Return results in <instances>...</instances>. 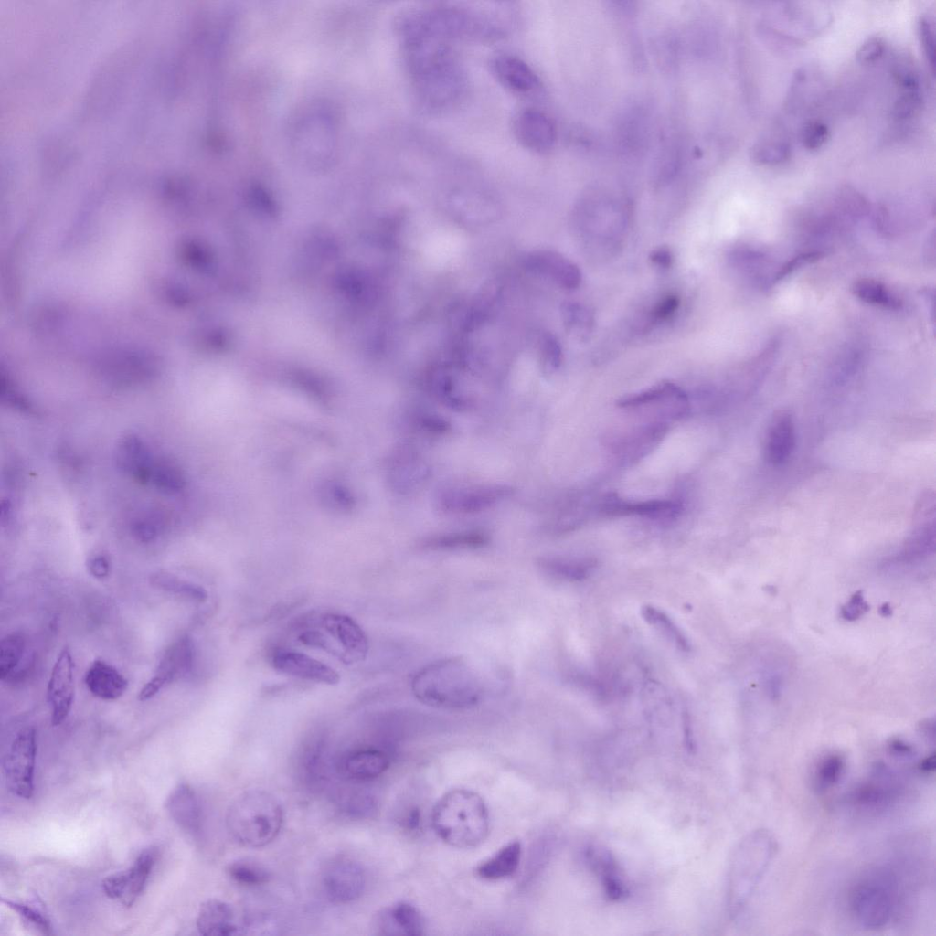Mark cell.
<instances>
[{
    "instance_id": "cell-9",
    "label": "cell",
    "mask_w": 936,
    "mask_h": 936,
    "mask_svg": "<svg viewBox=\"0 0 936 936\" xmlns=\"http://www.w3.org/2000/svg\"><path fill=\"white\" fill-rule=\"evenodd\" d=\"M36 754V730L27 727L16 734L4 760L6 784L20 798L33 796Z\"/></svg>"
},
{
    "instance_id": "cell-51",
    "label": "cell",
    "mask_w": 936,
    "mask_h": 936,
    "mask_svg": "<svg viewBox=\"0 0 936 936\" xmlns=\"http://www.w3.org/2000/svg\"><path fill=\"white\" fill-rule=\"evenodd\" d=\"M917 33L927 63L934 74L935 40L931 21L926 16H920L917 22Z\"/></svg>"
},
{
    "instance_id": "cell-40",
    "label": "cell",
    "mask_w": 936,
    "mask_h": 936,
    "mask_svg": "<svg viewBox=\"0 0 936 936\" xmlns=\"http://www.w3.org/2000/svg\"><path fill=\"white\" fill-rule=\"evenodd\" d=\"M791 156L790 144L782 140H763L755 144L750 151L751 160L759 165L773 166L787 162Z\"/></svg>"
},
{
    "instance_id": "cell-11",
    "label": "cell",
    "mask_w": 936,
    "mask_h": 936,
    "mask_svg": "<svg viewBox=\"0 0 936 936\" xmlns=\"http://www.w3.org/2000/svg\"><path fill=\"white\" fill-rule=\"evenodd\" d=\"M156 857L154 848L144 850L129 868L104 878V893L125 907L133 906L145 887Z\"/></svg>"
},
{
    "instance_id": "cell-24",
    "label": "cell",
    "mask_w": 936,
    "mask_h": 936,
    "mask_svg": "<svg viewBox=\"0 0 936 936\" xmlns=\"http://www.w3.org/2000/svg\"><path fill=\"white\" fill-rule=\"evenodd\" d=\"M601 511L615 516H639L650 519L668 520L678 516L681 505L668 500L627 502L610 495L601 503Z\"/></svg>"
},
{
    "instance_id": "cell-30",
    "label": "cell",
    "mask_w": 936,
    "mask_h": 936,
    "mask_svg": "<svg viewBox=\"0 0 936 936\" xmlns=\"http://www.w3.org/2000/svg\"><path fill=\"white\" fill-rule=\"evenodd\" d=\"M378 928L385 934L420 936L424 933L420 912L408 902H399L383 910L378 918Z\"/></svg>"
},
{
    "instance_id": "cell-27",
    "label": "cell",
    "mask_w": 936,
    "mask_h": 936,
    "mask_svg": "<svg viewBox=\"0 0 936 936\" xmlns=\"http://www.w3.org/2000/svg\"><path fill=\"white\" fill-rule=\"evenodd\" d=\"M795 426L792 415L781 412L772 420L765 443V459L772 465L788 461L795 448Z\"/></svg>"
},
{
    "instance_id": "cell-62",
    "label": "cell",
    "mask_w": 936,
    "mask_h": 936,
    "mask_svg": "<svg viewBox=\"0 0 936 936\" xmlns=\"http://www.w3.org/2000/svg\"><path fill=\"white\" fill-rule=\"evenodd\" d=\"M420 820V812L417 809H414L413 811H411L409 814V815H408V817L406 819L408 827H410L411 829L417 828L419 826Z\"/></svg>"
},
{
    "instance_id": "cell-28",
    "label": "cell",
    "mask_w": 936,
    "mask_h": 936,
    "mask_svg": "<svg viewBox=\"0 0 936 936\" xmlns=\"http://www.w3.org/2000/svg\"><path fill=\"white\" fill-rule=\"evenodd\" d=\"M84 681L89 691L102 700L121 697L128 687V680L113 665L96 659L85 673Z\"/></svg>"
},
{
    "instance_id": "cell-1",
    "label": "cell",
    "mask_w": 936,
    "mask_h": 936,
    "mask_svg": "<svg viewBox=\"0 0 936 936\" xmlns=\"http://www.w3.org/2000/svg\"><path fill=\"white\" fill-rule=\"evenodd\" d=\"M404 44L407 73L418 106L430 113L457 106L465 96L467 79L449 43L421 38Z\"/></svg>"
},
{
    "instance_id": "cell-34",
    "label": "cell",
    "mask_w": 936,
    "mask_h": 936,
    "mask_svg": "<svg viewBox=\"0 0 936 936\" xmlns=\"http://www.w3.org/2000/svg\"><path fill=\"white\" fill-rule=\"evenodd\" d=\"M489 536L481 530H463L430 536L420 542L422 548L432 550L478 548L489 543Z\"/></svg>"
},
{
    "instance_id": "cell-48",
    "label": "cell",
    "mask_w": 936,
    "mask_h": 936,
    "mask_svg": "<svg viewBox=\"0 0 936 936\" xmlns=\"http://www.w3.org/2000/svg\"><path fill=\"white\" fill-rule=\"evenodd\" d=\"M922 96L919 90H902L896 99L892 115L898 121L909 120L921 110Z\"/></svg>"
},
{
    "instance_id": "cell-19",
    "label": "cell",
    "mask_w": 936,
    "mask_h": 936,
    "mask_svg": "<svg viewBox=\"0 0 936 936\" xmlns=\"http://www.w3.org/2000/svg\"><path fill=\"white\" fill-rule=\"evenodd\" d=\"M272 665L282 674L316 683L336 685L340 681V675L334 668L298 652L277 653L272 658Z\"/></svg>"
},
{
    "instance_id": "cell-7",
    "label": "cell",
    "mask_w": 936,
    "mask_h": 936,
    "mask_svg": "<svg viewBox=\"0 0 936 936\" xmlns=\"http://www.w3.org/2000/svg\"><path fill=\"white\" fill-rule=\"evenodd\" d=\"M892 878L874 873L857 884L851 898V908L856 920L864 927L877 929L890 919L894 905Z\"/></svg>"
},
{
    "instance_id": "cell-44",
    "label": "cell",
    "mask_w": 936,
    "mask_h": 936,
    "mask_svg": "<svg viewBox=\"0 0 936 936\" xmlns=\"http://www.w3.org/2000/svg\"><path fill=\"white\" fill-rule=\"evenodd\" d=\"M891 73L900 91L920 90V74L911 58L905 56L898 58L892 65Z\"/></svg>"
},
{
    "instance_id": "cell-17",
    "label": "cell",
    "mask_w": 936,
    "mask_h": 936,
    "mask_svg": "<svg viewBox=\"0 0 936 936\" xmlns=\"http://www.w3.org/2000/svg\"><path fill=\"white\" fill-rule=\"evenodd\" d=\"M322 625L339 643L347 663L366 658L369 649L368 639L353 618L345 614L328 613L322 618Z\"/></svg>"
},
{
    "instance_id": "cell-4",
    "label": "cell",
    "mask_w": 936,
    "mask_h": 936,
    "mask_svg": "<svg viewBox=\"0 0 936 936\" xmlns=\"http://www.w3.org/2000/svg\"><path fill=\"white\" fill-rule=\"evenodd\" d=\"M431 823L445 843L458 848H470L484 841L490 819L486 804L478 793L453 789L437 802Z\"/></svg>"
},
{
    "instance_id": "cell-42",
    "label": "cell",
    "mask_w": 936,
    "mask_h": 936,
    "mask_svg": "<svg viewBox=\"0 0 936 936\" xmlns=\"http://www.w3.org/2000/svg\"><path fill=\"white\" fill-rule=\"evenodd\" d=\"M824 256L825 250L817 248L807 249L799 252L780 265L776 270L772 271L767 281L766 290L784 280L787 276L793 273L802 266L814 262Z\"/></svg>"
},
{
    "instance_id": "cell-13",
    "label": "cell",
    "mask_w": 936,
    "mask_h": 936,
    "mask_svg": "<svg viewBox=\"0 0 936 936\" xmlns=\"http://www.w3.org/2000/svg\"><path fill=\"white\" fill-rule=\"evenodd\" d=\"M366 885L363 868L354 860L340 857L327 865L323 874V887L327 898L335 903H349L362 895Z\"/></svg>"
},
{
    "instance_id": "cell-18",
    "label": "cell",
    "mask_w": 936,
    "mask_h": 936,
    "mask_svg": "<svg viewBox=\"0 0 936 936\" xmlns=\"http://www.w3.org/2000/svg\"><path fill=\"white\" fill-rule=\"evenodd\" d=\"M662 406L666 415L680 418L686 414L689 405L685 391L671 382L660 383L644 391L622 398L621 408H637L644 405Z\"/></svg>"
},
{
    "instance_id": "cell-37",
    "label": "cell",
    "mask_w": 936,
    "mask_h": 936,
    "mask_svg": "<svg viewBox=\"0 0 936 936\" xmlns=\"http://www.w3.org/2000/svg\"><path fill=\"white\" fill-rule=\"evenodd\" d=\"M26 638L20 633H11L0 643V679L6 680L18 668L26 653Z\"/></svg>"
},
{
    "instance_id": "cell-29",
    "label": "cell",
    "mask_w": 936,
    "mask_h": 936,
    "mask_svg": "<svg viewBox=\"0 0 936 936\" xmlns=\"http://www.w3.org/2000/svg\"><path fill=\"white\" fill-rule=\"evenodd\" d=\"M584 857L590 867L600 877L611 899L619 900L626 898L627 886L623 882L616 861L607 850L590 846L584 850Z\"/></svg>"
},
{
    "instance_id": "cell-31",
    "label": "cell",
    "mask_w": 936,
    "mask_h": 936,
    "mask_svg": "<svg viewBox=\"0 0 936 936\" xmlns=\"http://www.w3.org/2000/svg\"><path fill=\"white\" fill-rule=\"evenodd\" d=\"M730 265L747 275L758 286L764 289L768 278L766 266L770 264L766 251L751 245H739L729 255Z\"/></svg>"
},
{
    "instance_id": "cell-41",
    "label": "cell",
    "mask_w": 936,
    "mask_h": 936,
    "mask_svg": "<svg viewBox=\"0 0 936 936\" xmlns=\"http://www.w3.org/2000/svg\"><path fill=\"white\" fill-rule=\"evenodd\" d=\"M227 872L234 881L247 886L266 884L271 878V875L266 868L257 863L245 859L230 863Z\"/></svg>"
},
{
    "instance_id": "cell-60",
    "label": "cell",
    "mask_w": 936,
    "mask_h": 936,
    "mask_svg": "<svg viewBox=\"0 0 936 936\" xmlns=\"http://www.w3.org/2000/svg\"><path fill=\"white\" fill-rule=\"evenodd\" d=\"M889 748L891 751L898 756L909 757L913 754V749L900 740L892 741Z\"/></svg>"
},
{
    "instance_id": "cell-61",
    "label": "cell",
    "mask_w": 936,
    "mask_h": 936,
    "mask_svg": "<svg viewBox=\"0 0 936 936\" xmlns=\"http://www.w3.org/2000/svg\"><path fill=\"white\" fill-rule=\"evenodd\" d=\"M926 247H927V250H925L926 260L928 261H931L932 264H934V258H935V253H934L935 252L934 233H932L931 237L930 239H928Z\"/></svg>"
},
{
    "instance_id": "cell-22",
    "label": "cell",
    "mask_w": 936,
    "mask_h": 936,
    "mask_svg": "<svg viewBox=\"0 0 936 936\" xmlns=\"http://www.w3.org/2000/svg\"><path fill=\"white\" fill-rule=\"evenodd\" d=\"M388 766L389 759L385 752L377 749H360L345 755L336 769L347 780L365 782L378 777Z\"/></svg>"
},
{
    "instance_id": "cell-32",
    "label": "cell",
    "mask_w": 936,
    "mask_h": 936,
    "mask_svg": "<svg viewBox=\"0 0 936 936\" xmlns=\"http://www.w3.org/2000/svg\"><path fill=\"white\" fill-rule=\"evenodd\" d=\"M521 854L522 847L520 842H510L490 858L481 863L476 868V874L487 880H497L511 877L519 866Z\"/></svg>"
},
{
    "instance_id": "cell-10",
    "label": "cell",
    "mask_w": 936,
    "mask_h": 936,
    "mask_svg": "<svg viewBox=\"0 0 936 936\" xmlns=\"http://www.w3.org/2000/svg\"><path fill=\"white\" fill-rule=\"evenodd\" d=\"M194 654V644L188 636L173 642L161 656L154 675L141 688L138 699L149 700L165 686L186 675L193 666Z\"/></svg>"
},
{
    "instance_id": "cell-47",
    "label": "cell",
    "mask_w": 936,
    "mask_h": 936,
    "mask_svg": "<svg viewBox=\"0 0 936 936\" xmlns=\"http://www.w3.org/2000/svg\"><path fill=\"white\" fill-rule=\"evenodd\" d=\"M562 313L564 323L569 329L585 335L590 331L593 316L585 306L577 303H567Z\"/></svg>"
},
{
    "instance_id": "cell-26",
    "label": "cell",
    "mask_w": 936,
    "mask_h": 936,
    "mask_svg": "<svg viewBox=\"0 0 936 936\" xmlns=\"http://www.w3.org/2000/svg\"><path fill=\"white\" fill-rule=\"evenodd\" d=\"M197 928L200 934L207 936H229L241 933L233 908L219 899L203 902L197 917Z\"/></svg>"
},
{
    "instance_id": "cell-5",
    "label": "cell",
    "mask_w": 936,
    "mask_h": 936,
    "mask_svg": "<svg viewBox=\"0 0 936 936\" xmlns=\"http://www.w3.org/2000/svg\"><path fill=\"white\" fill-rule=\"evenodd\" d=\"M777 848L774 835L767 829L754 830L738 844L728 875L727 908L731 918H736L750 900Z\"/></svg>"
},
{
    "instance_id": "cell-16",
    "label": "cell",
    "mask_w": 936,
    "mask_h": 936,
    "mask_svg": "<svg viewBox=\"0 0 936 936\" xmlns=\"http://www.w3.org/2000/svg\"><path fill=\"white\" fill-rule=\"evenodd\" d=\"M431 469L422 455L410 445H406L394 455L390 465V478L396 491L403 495L416 492L427 482Z\"/></svg>"
},
{
    "instance_id": "cell-58",
    "label": "cell",
    "mask_w": 936,
    "mask_h": 936,
    "mask_svg": "<svg viewBox=\"0 0 936 936\" xmlns=\"http://www.w3.org/2000/svg\"><path fill=\"white\" fill-rule=\"evenodd\" d=\"M87 568L89 572L97 579L106 578L111 572L110 560L102 554H95L90 557L87 561Z\"/></svg>"
},
{
    "instance_id": "cell-8",
    "label": "cell",
    "mask_w": 936,
    "mask_h": 936,
    "mask_svg": "<svg viewBox=\"0 0 936 936\" xmlns=\"http://www.w3.org/2000/svg\"><path fill=\"white\" fill-rule=\"evenodd\" d=\"M515 489L504 484L450 486L436 497L439 508L451 514H474L485 511L509 498Z\"/></svg>"
},
{
    "instance_id": "cell-20",
    "label": "cell",
    "mask_w": 936,
    "mask_h": 936,
    "mask_svg": "<svg viewBox=\"0 0 936 936\" xmlns=\"http://www.w3.org/2000/svg\"><path fill=\"white\" fill-rule=\"evenodd\" d=\"M525 263L528 270L551 279L565 289H575L581 282L579 267L558 252L534 251L526 256Z\"/></svg>"
},
{
    "instance_id": "cell-35",
    "label": "cell",
    "mask_w": 936,
    "mask_h": 936,
    "mask_svg": "<svg viewBox=\"0 0 936 936\" xmlns=\"http://www.w3.org/2000/svg\"><path fill=\"white\" fill-rule=\"evenodd\" d=\"M547 573L568 580H582L589 576L595 562L590 558L545 557L538 560Z\"/></svg>"
},
{
    "instance_id": "cell-39",
    "label": "cell",
    "mask_w": 936,
    "mask_h": 936,
    "mask_svg": "<svg viewBox=\"0 0 936 936\" xmlns=\"http://www.w3.org/2000/svg\"><path fill=\"white\" fill-rule=\"evenodd\" d=\"M149 482L167 494L181 491L185 484L181 470L174 463L163 459L154 460Z\"/></svg>"
},
{
    "instance_id": "cell-2",
    "label": "cell",
    "mask_w": 936,
    "mask_h": 936,
    "mask_svg": "<svg viewBox=\"0 0 936 936\" xmlns=\"http://www.w3.org/2000/svg\"><path fill=\"white\" fill-rule=\"evenodd\" d=\"M404 41L432 38L494 40L504 35L499 24L486 15L457 6L437 5L406 11L399 20Z\"/></svg>"
},
{
    "instance_id": "cell-43",
    "label": "cell",
    "mask_w": 936,
    "mask_h": 936,
    "mask_svg": "<svg viewBox=\"0 0 936 936\" xmlns=\"http://www.w3.org/2000/svg\"><path fill=\"white\" fill-rule=\"evenodd\" d=\"M343 812L355 818L372 817L378 811V802L365 792H353L345 795L340 804Z\"/></svg>"
},
{
    "instance_id": "cell-59",
    "label": "cell",
    "mask_w": 936,
    "mask_h": 936,
    "mask_svg": "<svg viewBox=\"0 0 936 936\" xmlns=\"http://www.w3.org/2000/svg\"><path fill=\"white\" fill-rule=\"evenodd\" d=\"M650 260L656 266L667 269L673 264L674 256L667 247H659L651 252Z\"/></svg>"
},
{
    "instance_id": "cell-38",
    "label": "cell",
    "mask_w": 936,
    "mask_h": 936,
    "mask_svg": "<svg viewBox=\"0 0 936 936\" xmlns=\"http://www.w3.org/2000/svg\"><path fill=\"white\" fill-rule=\"evenodd\" d=\"M642 615L649 624L662 632L678 649L685 652L690 649V644L686 634L667 613L656 607L646 605L642 609Z\"/></svg>"
},
{
    "instance_id": "cell-53",
    "label": "cell",
    "mask_w": 936,
    "mask_h": 936,
    "mask_svg": "<svg viewBox=\"0 0 936 936\" xmlns=\"http://www.w3.org/2000/svg\"><path fill=\"white\" fill-rule=\"evenodd\" d=\"M541 355L546 370L553 372L559 367L562 361V350L558 340L553 335L546 334L543 336Z\"/></svg>"
},
{
    "instance_id": "cell-57",
    "label": "cell",
    "mask_w": 936,
    "mask_h": 936,
    "mask_svg": "<svg viewBox=\"0 0 936 936\" xmlns=\"http://www.w3.org/2000/svg\"><path fill=\"white\" fill-rule=\"evenodd\" d=\"M869 609L865 601L862 592L857 591L841 609V615L845 620L855 621L863 615Z\"/></svg>"
},
{
    "instance_id": "cell-55",
    "label": "cell",
    "mask_w": 936,
    "mask_h": 936,
    "mask_svg": "<svg viewBox=\"0 0 936 936\" xmlns=\"http://www.w3.org/2000/svg\"><path fill=\"white\" fill-rule=\"evenodd\" d=\"M680 299L677 295L669 294L661 299L651 310L649 319L652 324L664 322L672 317L678 310Z\"/></svg>"
},
{
    "instance_id": "cell-6",
    "label": "cell",
    "mask_w": 936,
    "mask_h": 936,
    "mask_svg": "<svg viewBox=\"0 0 936 936\" xmlns=\"http://www.w3.org/2000/svg\"><path fill=\"white\" fill-rule=\"evenodd\" d=\"M283 823L280 802L263 790H250L237 796L229 804L226 825L229 834L239 844L261 847L272 842Z\"/></svg>"
},
{
    "instance_id": "cell-63",
    "label": "cell",
    "mask_w": 936,
    "mask_h": 936,
    "mask_svg": "<svg viewBox=\"0 0 936 936\" xmlns=\"http://www.w3.org/2000/svg\"><path fill=\"white\" fill-rule=\"evenodd\" d=\"M920 768L921 771H923L925 772L933 771L934 769H935V756H934V754H931V756H928L927 758L922 760V761L920 764Z\"/></svg>"
},
{
    "instance_id": "cell-50",
    "label": "cell",
    "mask_w": 936,
    "mask_h": 936,
    "mask_svg": "<svg viewBox=\"0 0 936 936\" xmlns=\"http://www.w3.org/2000/svg\"><path fill=\"white\" fill-rule=\"evenodd\" d=\"M2 902L16 912L25 923L41 934L48 935L51 933V927L48 920L39 911L27 905L5 900L4 899H2Z\"/></svg>"
},
{
    "instance_id": "cell-21",
    "label": "cell",
    "mask_w": 936,
    "mask_h": 936,
    "mask_svg": "<svg viewBox=\"0 0 936 936\" xmlns=\"http://www.w3.org/2000/svg\"><path fill=\"white\" fill-rule=\"evenodd\" d=\"M491 69L498 82L511 92L525 95L539 86L535 71L517 57L498 55L493 59Z\"/></svg>"
},
{
    "instance_id": "cell-12",
    "label": "cell",
    "mask_w": 936,
    "mask_h": 936,
    "mask_svg": "<svg viewBox=\"0 0 936 936\" xmlns=\"http://www.w3.org/2000/svg\"><path fill=\"white\" fill-rule=\"evenodd\" d=\"M75 696L74 660L65 646L53 665L47 687V698L53 726L60 725L69 716Z\"/></svg>"
},
{
    "instance_id": "cell-56",
    "label": "cell",
    "mask_w": 936,
    "mask_h": 936,
    "mask_svg": "<svg viewBox=\"0 0 936 936\" xmlns=\"http://www.w3.org/2000/svg\"><path fill=\"white\" fill-rule=\"evenodd\" d=\"M300 640L304 644L323 648L326 652L331 653L335 656H338L339 659H341L343 662L347 663L345 654L338 650L336 647H335V645L332 644V643L325 637V635H324L320 632H304L303 634H301Z\"/></svg>"
},
{
    "instance_id": "cell-46",
    "label": "cell",
    "mask_w": 936,
    "mask_h": 936,
    "mask_svg": "<svg viewBox=\"0 0 936 936\" xmlns=\"http://www.w3.org/2000/svg\"><path fill=\"white\" fill-rule=\"evenodd\" d=\"M164 528V519L158 513L148 512L137 516L132 522V533L142 542L154 540Z\"/></svg>"
},
{
    "instance_id": "cell-3",
    "label": "cell",
    "mask_w": 936,
    "mask_h": 936,
    "mask_svg": "<svg viewBox=\"0 0 936 936\" xmlns=\"http://www.w3.org/2000/svg\"><path fill=\"white\" fill-rule=\"evenodd\" d=\"M411 690L421 703L443 709H467L482 699L484 687L476 672L461 658H444L419 670Z\"/></svg>"
},
{
    "instance_id": "cell-52",
    "label": "cell",
    "mask_w": 936,
    "mask_h": 936,
    "mask_svg": "<svg viewBox=\"0 0 936 936\" xmlns=\"http://www.w3.org/2000/svg\"><path fill=\"white\" fill-rule=\"evenodd\" d=\"M412 423L419 431L428 434L441 435L451 430V425L446 420L430 412L415 413Z\"/></svg>"
},
{
    "instance_id": "cell-36",
    "label": "cell",
    "mask_w": 936,
    "mask_h": 936,
    "mask_svg": "<svg viewBox=\"0 0 936 936\" xmlns=\"http://www.w3.org/2000/svg\"><path fill=\"white\" fill-rule=\"evenodd\" d=\"M150 583L156 589L197 602H203L207 599V591L204 587L185 580L166 571H158L152 574Z\"/></svg>"
},
{
    "instance_id": "cell-14",
    "label": "cell",
    "mask_w": 936,
    "mask_h": 936,
    "mask_svg": "<svg viewBox=\"0 0 936 936\" xmlns=\"http://www.w3.org/2000/svg\"><path fill=\"white\" fill-rule=\"evenodd\" d=\"M935 505L932 490L923 492L919 497L913 510L911 531L904 544L905 558H918L934 551Z\"/></svg>"
},
{
    "instance_id": "cell-54",
    "label": "cell",
    "mask_w": 936,
    "mask_h": 936,
    "mask_svg": "<svg viewBox=\"0 0 936 936\" xmlns=\"http://www.w3.org/2000/svg\"><path fill=\"white\" fill-rule=\"evenodd\" d=\"M886 44L879 36H872L866 39L856 51V59L861 64H871L877 61L884 53Z\"/></svg>"
},
{
    "instance_id": "cell-45",
    "label": "cell",
    "mask_w": 936,
    "mask_h": 936,
    "mask_svg": "<svg viewBox=\"0 0 936 936\" xmlns=\"http://www.w3.org/2000/svg\"><path fill=\"white\" fill-rule=\"evenodd\" d=\"M844 761L838 755H830L819 762L814 773L816 788L824 791L834 786L840 779Z\"/></svg>"
},
{
    "instance_id": "cell-64",
    "label": "cell",
    "mask_w": 936,
    "mask_h": 936,
    "mask_svg": "<svg viewBox=\"0 0 936 936\" xmlns=\"http://www.w3.org/2000/svg\"><path fill=\"white\" fill-rule=\"evenodd\" d=\"M879 612L881 613L882 616H885V617H888V616L891 615L892 610L890 608V605L888 603H884L880 607Z\"/></svg>"
},
{
    "instance_id": "cell-23",
    "label": "cell",
    "mask_w": 936,
    "mask_h": 936,
    "mask_svg": "<svg viewBox=\"0 0 936 936\" xmlns=\"http://www.w3.org/2000/svg\"><path fill=\"white\" fill-rule=\"evenodd\" d=\"M165 809L175 823L191 835L202 826V810L195 791L186 783L177 785L165 801Z\"/></svg>"
},
{
    "instance_id": "cell-49",
    "label": "cell",
    "mask_w": 936,
    "mask_h": 936,
    "mask_svg": "<svg viewBox=\"0 0 936 936\" xmlns=\"http://www.w3.org/2000/svg\"><path fill=\"white\" fill-rule=\"evenodd\" d=\"M829 138L830 131L828 126L819 120L807 122L801 130V143L809 151L819 150L826 144Z\"/></svg>"
},
{
    "instance_id": "cell-15",
    "label": "cell",
    "mask_w": 936,
    "mask_h": 936,
    "mask_svg": "<svg viewBox=\"0 0 936 936\" xmlns=\"http://www.w3.org/2000/svg\"><path fill=\"white\" fill-rule=\"evenodd\" d=\"M513 131L518 143L532 152H548L556 142L553 122L537 109L526 108L520 111L514 119Z\"/></svg>"
},
{
    "instance_id": "cell-33",
    "label": "cell",
    "mask_w": 936,
    "mask_h": 936,
    "mask_svg": "<svg viewBox=\"0 0 936 936\" xmlns=\"http://www.w3.org/2000/svg\"><path fill=\"white\" fill-rule=\"evenodd\" d=\"M852 293L867 304L899 311L903 308L902 299L885 283L873 278H860L851 286Z\"/></svg>"
},
{
    "instance_id": "cell-25",
    "label": "cell",
    "mask_w": 936,
    "mask_h": 936,
    "mask_svg": "<svg viewBox=\"0 0 936 936\" xmlns=\"http://www.w3.org/2000/svg\"><path fill=\"white\" fill-rule=\"evenodd\" d=\"M117 466L141 483H149L154 462L146 444L135 435L125 436L116 449Z\"/></svg>"
}]
</instances>
